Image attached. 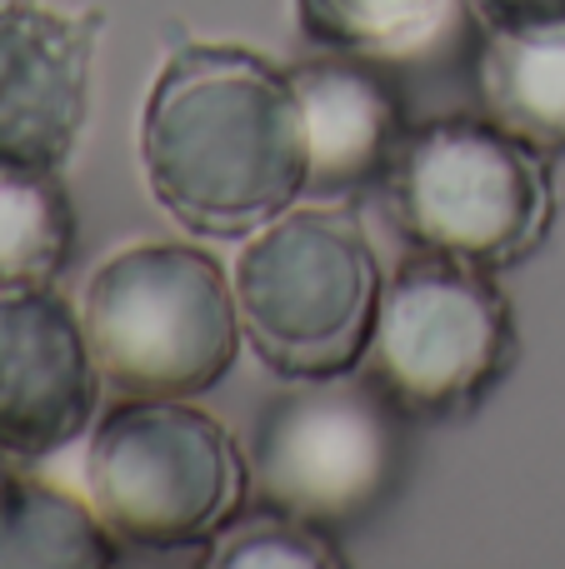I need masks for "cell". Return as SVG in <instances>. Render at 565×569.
I'll use <instances>...</instances> for the list:
<instances>
[{
    "label": "cell",
    "instance_id": "obj_15",
    "mask_svg": "<svg viewBox=\"0 0 565 569\" xmlns=\"http://www.w3.org/2000/svg\"><path fill=\"white\" fill-rule=\"evenodd\" d=\"M200 565L210 569H340L346 555L336 550L326 525H310L300 515H286L276 505H240L220 535L200 550Z\"/></svg>",
    "mask_w": 565,
    "mask_h": 569
},
{
    "label": "cell",
    "instance_id": "obj_2",
    "mask_svg": "<svg viewBox=\"0 0 565 569\" xmlns=\"http://www.w3.org/2000/svg\"><path fill=\"white\" fill-rule=\"evenodd\" d=\"M240 330L276 380H330L366 365L386 270L350 210L290 206L236 256Z\"/></svg>",
    "mask_w": 565,
    "mask_h": 569
},
{
    "label": "cell",
    "instance_id": "obj_16",
    "mask_svg": "<svg viewBox=\"0 0 565 569\" xmlns=\"http://www.w3.org/2000/svg\"><path fill=\"white\" fill-rule=\"evenodd\" d=\"M486 30H546L565 26V0H466Z\"/></svg>",
    "mask_w": 565,
    "mask_h": 569
},
{
    "label": "cell",
    "instance_id": "obj_3",
    "mask_svg": "<svg viewBox=\"0 0 565 569\" xmlns=\"http://www.w3.org/2000/svg\"><path fill=\"white\" fill-rule=\"evenodd\" d=\"M100 380L120 400H196L240 355L236 280L180 240H140L96 266L80 300Z\"/></svg>",
    "mask_w": 565,
    "mask_h": 569
},
{
    "label": "cell",
    "instance_id": "obj_7",
    "mask_svg": "<svg viewBox=\"0 0 565 569\" xmlns=\"http://www.w3.org/2000/svg\"><path fill=\"white\" fill-rule=\"evenodd\" d=\"M406 475V410L366 370L286 380L250 440V495L310 525L366 520Z\"/></svg>",
    "mask_w": 565,
    "mask_h": 569
},
{
    "label": "cell",
    "instance_id": "obj_10",
    "mask_svg": "<svg viewBox=\"0 0 565 569\" xmlns=\"http://www.w3.org/2000/svg\"><path fill=\"white\" fill-rule=\"evenodd\" d=\"M310 140V186L320 200H350L390 180L406 146V116L386 80L356 56L290 66Z\"/></svg>",
    "mask_w": 565,
    "mask_h": 569
},
{
    "label": "cell",
    "instance_id": "obj_17",
    "mask_svg": "<svg viewBox=\"0 0 565 569\" xmlns=\"http://www.w3.org/2000/svg\"><path fill=\"white\" fill-rule=\"evenodd\" d=\"M10 475H16V470H10V455H6V450H0V495H6V485H10Z\"/></svg>",
    "mask_w": 565,
    "mask_h": 569
},
{
    "label": "cell",
    "instance_id": "obj_14",
    "mask_svg": "<svg viewBox=\"0 0 565 569\" xmlns=\"http://www.w3.org/2000/svg\"><path fill=\"white\" fill-rule=\"evenodd\" d=\"M76 250V210L56 170H0V284H56Z\"/></svg>",
    "mask_w": 565,
    "mask_h": 569
},
{
    "label": "cell",
    "instance_id": "obj_6",
    "mask_svg": "<svg viewBox=\"0 0 565 569\" xmlns=\"http://www.w3.org/2000/svg\"><path fill=\"white\" fill-rule=\"evenodd\" d=\"M521 335L496 270L416 250L386 276L360 370L406 420H460L516 370Z\"/></svg>",
    "mask_w": 565,
    "mask_h": 569
},
{
    "label": "cell",
    "instance_id": "obj_1",
    "mask_svg": "<svg viewBox=\"0 0 565 569\" xmlns=\"http://www.w3.org/2000/svg\"><path fill=\"white\" fill-rule=\"evenodd\" d=\"M150 200L196 236L240 240L310 186L296 80L240 46H180L140 110Z\"/></svg>",
    "mask_w": 565,
    "mask_h": 569
},
{
    "label": "cell",
    "instance_id": "obj_4",
    "mask_svg": "<svg viewBox=\"0 0 565 569\" xmlns=\"http://www.w3.org/2000/svg\"><path fill=\"white\" fill-rule=\"evenodd\" d=\"M86 500L120 550H200L250 500V455L190 400H120L90 425Z\"/></svg>",
    "mask_w": 565,
    "mask_h": 569
},
{
    "label": "cell",
    "instance_id": "obj_5",
    "mask_svg": "<svg viewBox=\"0 0 565 569\" xmlns=\"http://www.w3.org/2000/svg\"><path fill=\"white\" fill-rule=\"evenodd\" d=\"M386 196L416 250L496 276L526 266L556 220L546 156L486 116H446L410 130Z\"/></svg>",
    "mask_w": 565,
    "mask_h": 569
},
{
    "label": "cell",
    "instance_id": "obj_12",
    "mask_svg": "<svg viewBox=\"0 0 565 569\" xmlns=\"http://www.w3.org/2000/svg\"><path fill=\"white\" fill-rule=\"evenodd\" d=\"M120 540L96 505L36 475H10L0 495V569H106Z\"/></svg>",
    "mask_w": 565,
    "mask_h": 569
},
{
    "label": "cell",
    "instance_id": "obj_8",
    "mask_svg": "<svg viewBox=\"0 0 565 569\" xmlns=\"http://www.w3.org/2000/svg\"><path fill=\"white\" fill-rule=\"evenodd\" d=\"M100 365L56 284H0V450L46 460L96 425Z\"/></svg>",
    "mask_w": 565,
    "mask_h": 569
},
{
    "label": "cell",
    "instance_id": "obj_13",
    "mask_svg": "<svg viewBox=\"0 0 565 569\" xmlns=\"http://www.w3.org/2000/svg\"><path fill=\"white\" fill-rule=\"evenodd\" d=\"M466 0H290L300 36L316 50L356 60H390L426 50Z\"/></svg>",
    "mask_w": 565,
    "mask_h": 569
},
{
    "label": "cell",
    "instance_id": "obj_9",
    "mask_svg": "<svg viewBox=\"0 0 565 569\" xmlns=\"http://www.w3.org/2000/svg\"><path fill=\"white\" fill-rule=\"evenodd\" d=\"M100 10L0 0V170H60L86 130Z\"/></svg>",
    "mask_w": 565,
    "mask_h": 569
},
{
    "label": "cell",
    "instance_id": "obj_11",
    "mask_svg": "<svg viewBox=\"0 0 565 569\" xmlns=\"http://www.w3.org/2000/svg\"><path fill=\"white\" fill-rule=\"evenodd\" d=\"M486 120L541 156H565V26L486 30L476 56Z\"/></svg>",
    "mask_w": 565,
    "mask_h": 569
}]
</instances>
